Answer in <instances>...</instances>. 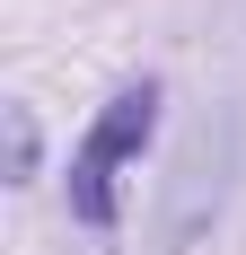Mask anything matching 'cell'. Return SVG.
Wrapping results in <instances>:
<instances>
[{
    "label": "cell",
    "instance_id": "obj_2",
    "mask_svg": "<svg viewBox=\"0 0 246 255\" xmlns=\"http://www.w3.org/2000/svg\"><path fill=\"white\" fill-rule=\"evenodd\" d=\"M9 176H35V115H26V106H9Z\"/></svg>",
    "mask_w": 246,
    "mask_h": 255
},
{
    "label": "cell",
    "instance_id": "obj_1",
    "mask_svg": "<svg viewBox=\"0 0 246 255\" xmlns=\"http://www.w3.org/2000/svg\"><path fill=\"white\" fill-rule=\"evenodd\" d=\"M149 132H158V79L115 88V106H106L97 124H88V141L71 150V220L115 229V185H123V167L149 150Z\"/></svg>",
    "mask_w": 246,
    "mask_h": 255
}]
</instances>
